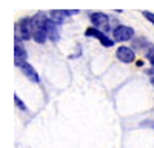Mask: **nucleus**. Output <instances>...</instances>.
I'll return each instance as SVG.
<instances>
[{
	"label": "nucleus",
	"mask_w": 154,
	"mask_h": 148,
	"mask_svg": "<svg viewBox=\"0 0 154 148\" xmlns=\"http://www.w3.org/2000/svg\"><path fill=\"white\" fill-rule=\"evenodd\" d=\"M14 100H16V105H17V106H19V108L22 109V111H25V109H26V106L23 105V102L20 100V99H19L17 96H14Z\"/></svg>",
	"instance_id": "ddd939ff"
},
{
	"label": "nucleus",
	"mask_w": 154,
	"mask_h": 148,
	"mask_svg": "<svg viewBox=\"0 0 154 148\" xmlns=\"http://www.w3.org/2000/svg\"><path fill=\"white\" fill-rule=\"evenodd\" d=\"M17 34L22 40H28L32 37V26H31V19H22L17 23Z\"/></svg>",
	"instance_id": "f03ea898"
},
{
	"label": "nucleus",
	"mask_w": 154,
	"mask_h": 148,
	"mask_svg": "<svg viewBox=\"0 0 154 148\" xmlns=\"http://www.w3.org/2000/svg\"><path fill=\"white\" fill-rule=\"evenodd\" d=\"M151 83L154 85V74H152V76H151Z\"/></svg>",
	"instance_id": "2eb2a0df"
},
{
	"label": "nucleus",
	"mask_w": 154,
	"mask_h": 148,
	"mask_svg": "<svg viewBox=\"0 0 154 148\" xmlns=\"http://www.w3.org/2000/svg\"><path fill=\"white\" fill-rule=\"evenodd\" d=\"M31 26H32V39L37 43H43L46 40V19L43 14H35L31 19Z\"/></svg>",
	"instance_id": "f257e3e1"
},
{
	"label": "nucleus",
	"mask_w": 154,
	"mask_h": 148,
	"mask_svg": "<svg viewBox=\"0 0 154 148\" xmlns=\"http://www.w3.org/2000/svg\"><path fill=\"white\" fill-rule=\"evenodd\" d=\"M142 14L145 16V19H146V20H149V22H151V23L154 25V12H149V11H143Z\"/></svg>",
	"instance_id": "9b49d317"
},
{
	"label": "nucleus",
	"mask_w": 154,
	"mask_h": 148,
	"mask_svg": "<svg viewBox=\"0 0 154 148\" xmlns=\"http://www.w3.org/2000/svg\"><path fill=\"white\" fill-rule=\"evenodd\" d=\"M91 22L96 28L99 29H108V23H109V19L106 14L103 12H93L91 14Z\"/></svg>",
	"instance_id": "20e7f679"
},
{
	"label": "nucleus",
	"mask_w": 154,
	"mask_h": 148,
	"mask_svg": "<svg viewBox=\"0 0 154 148\" xmlns=\"http://www.w3.org/2000/svg\"><path fill=\"white\" fill-rule=\"evenodd\" d=\"M46 34L49 37V40L53 42H57L59 40V29H57V23L53 22V20H48L46 19Z\"/></svg>",
	"instance_id": "9d476101"
},
{
	"label": "nucleus",
	"mask_w": 154,
	"mask_h": 148,
	"mask_svg": "<svg viewBox=\"0 0 154 148\" xmlns=\"http://www.w3.org/2000/svg\"><path fill=\"white\" fill-rule=\"evenodd\" d=\"M146 57H148V60L151 62V65L154 66V46H151V48H149V51H148Z\"/></svg>",
	"instance_id": "f8f14e48"
},
{
	"label": "nucleus",
	"mask_w": 154,
	"mask_h": 148,
	"mask_svg": "<svg viewBox=\"0 0 154 148\" xmlns=\"http://www.w3.org/2000/svg\"><path fill=\"white\" fill-rule=\"evenodd\" d=\"M75 12H77V11H59V9L51 11V20L56 22L57 25H62V23H65V20H66V17H65V16L75 14Z\"/></svg>",
	"instance_id": "1a4fd4ad"
},
{
	"label": "nucleus",
	"mask_w": 154,
	"mask_h": 148,
	"mask_svg": "<svg viewBox=\"0 0 154 148\" xmlns=\"http://www.w3.org/2000/svg\"><path fill=\"white\" fill-rule=\"evenodd\" d=\"M23 62H26V51H25L22 39L17 37L16 39V65L19 66L20 63H23Z\"/></svg>",
	"instance_id": "0eeeda50"
},
{
	"label": "nucleus",
	"mask_w": 154,
	"mask_h": 148,
	"mask_svg": "<svg viewBox=\"0 0 154 148\" xmlns=\"http://www.w3.org/2000/svg\"><path fill=\"white\" fill-rule=\"evenodd\" d=\"M136 65H137V66H142V65H143V62H142V60H137V63H136Z\"/></svg>",
	"instance_id": "4468645a"
},
{
	"label": "nucleus",
	"mask_w": 154,
	"mask_h": 148,
	"mask_svg": "<svg viewBox=\"0 0 154 148\" xmlns=\"http://www.w3.org/2000/svg\"><path fill=\"white\" fill-rule=\"evenodd\" d=\"M19 68L22 69V72L25 74V76H28L32 82H35V83L40 82V77H38V74L35 72V69L28 63V62H23V63H20V65H19Z\"/></svg>",
	"instance_id": "6e6552de"
},
{
	"label": "nucleus",
	"mask_w": 154,
	"mask_h": 148,
	"mask_svg": "<svg viewBox=\"0 0 154 148\" xmlns=\"http://www.w3.org/2000/svg\"><path fill=\"white\" fill-rule=\"evenodd\" d=\"M116 54H117V59L120 62H123V63H131L134 60V51L128 46H120Z\"/></svg>",
	"instance_id": "423d86ee"
},
{
	"label": "nucleus",
	"mask_w": 154,
	"mask_h": 148,
	"mask_svg": "<svg viewBox=\"0 0 154 148\" xmlns=\"http://www.w3.org/2000/svg\"><path fill=\"white\" fill-rule=\"evenodd\" d=\"M112 34H114L116 42H125V40H130L134 35V29L130 26H117Z\"/></svg>",
	"instance_id": "7ed1b4c3"
},
{
	"label": "nucleus",
	"mask_w": 154,
	"mask_h": 148,
	"mask_svg": "<svg viewBox=\"0 0 154 148\" xmlns=\"http://www.w3.org/2000/svg\"><path fill=\"white\" fill-rule=\"evenodd\" d=\"M85 35H88V37H89V35L97 37L99 42H100L102 45H103V46H108V48H109V46H112V45H114V42H116V40H109L108 37H106L105 34H102L97 28H88V29L85 31Z\"/></svg>",
	"instance_id": "39448f33"
}]
</instances>
